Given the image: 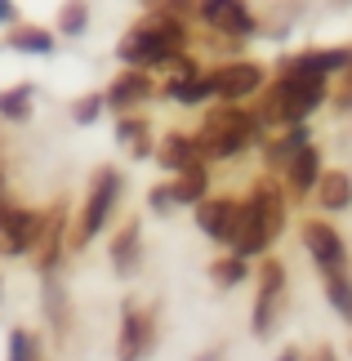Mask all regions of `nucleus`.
Returning <instances> with one entry per match:
<instances>
[{"label": "nucleus", "instance_id": "f257e3e1", "mask_svg": "<svg viewBox=\"0 0 352 361\" xmlns=\"http://www.w3.org/2000/svg\"><path fill=\"white\" fill-rule=\"evenodd\" d=\"M326 99H330V76L317 72V67L308 63V54H294V59H286V67H281V76H277L272 94H267V107L259 112V121L281 125V130H286V125H303Z\"/></svg>", "mask_w": 352, "mask_h": 361}, {"label": "nucleus", "instance_id": "f03ea898", "mask_svg": "<svg viewBox=\"0 0 352 361\" xmlns=\"http://www.w3.org/2000/svg\"><path fill=\"white\" fill-rule=\"evenodd\" d=\"M188 49V27H183L178 13H157V18H147V23H138L134 32H125L121 36V45H116V59L125 67H165L174 59V54Z\"/></svg>", "mask_w": 352, "mask_h": 361}, {"label": "nucleus", "instance_id": "7ed1b4c3", "mask_svg": "<svg viewBox=\"0 0 352 361\" xmlns=\"http://www.w3.org/2000/svg\"><path fill=\"white\" fill-rule=\"evenodd\" d=\"M259 134H263L259 112H241V107H219V112H210V116H205L201 134H192V138H196V147H201V157H205V161H232V157H241L250 143H259Z\"/></svg>", "mask_w": 352, "mask_h": 361}, {"label": "nucleus", "instance_id": "20e7f679", "mask_svg": "<svg viewBox=\"0 0 352 361\" xmlns=\"http://www.w3.org/2000/svg\"><path fill=\"white\" fill-rule=\"evenodd\" d=\"M121 188H125V178H121L116 165H103V170L94 174L85 210H80V241H94L98 232L111 224V210H116V201H121Z\"/></svg>", "mask_w": 352, "mask_h": 361}, {"label": "nucleus", "instance_id": "39448f33", "mask_svg": "<svg viewBox=\"0 0 352 361\" xmlns=\"http://www.w3.org/2000/svg\"><path fill=\"white\" fill-rule=\"evenodd\" d=\"M40 237H45V214L40 210H23V205H5V214H0V250L5 255H27V250H36Z\"/></svg>", "mask_w": 352, "mask_h": 361}, {"label": "nucleus", "instance_id": "423d86ee", "mask_svg": "<svg viewBox=\"0 0 352 361\" xmlns=\"http://www.w3.org/2000/svg\"><path fill=\"white\" fill-rule=\"evenodd\" d=\"M299 237H303V250L312 255V263L321 268V276L348 268V245H344L339 232H334V224H326V219H308Z\"/></svg>", "mask_w": 352, "mask_h": 361}, {"label": "nucleus", "instance_id": "0eeeda50", "mask_svg": "<svg viewBox=\"0 0 352 361\" xmlns=\"http://www.w3.org/2000/svg\"><path fill=\"white\" fill-rule=\"evenodd\" d=\"M281 290H286V268L277 259H267L259 268V299H255V317H250V330L255 339H267L277 326V312H281Z\"/></svg>", "mask_w": 352, "mask_h": 361}, {"label": "nucleus", "instance_id": "6e6552de", "mask_svg": "<svg viewBox=\"0 0 352 361\" xmlns=\"http://www.w3.org/2000/svg\"><path fill=\"white\" fill-rule=\"evenodd\" d=\"M196 18L214 27L219 36H255V9L250 0H196Z\"/></svg>", "mask_w": 352, "mask_h": 361}, {"label": "nucleus", "instance_id": "1a4fd4ad", "mask_svg": "<svg viewBox=\"0 0 352 361\" xmlns=\"http://www.w3.org/2000/svg\"><path fill=\"white\" fill-rule=\"evenodd\" d=\"M157 343V330H152V312H143L138 303H125L121 308V339H116V361H143Z\"/></svg>", "mask_w": 352, "mask_h": 361}, {"label": "nucleus", "instance_id": "9d476101", "mask_svg": "<svg viewBox=\"0 0 352 361\" xmlns=\"http://www.w3.org/2000/svg\"><path fill=\"white\" fill-rule=\"evenodd\" d=\"M192 210H196V228H201L210 241L232 245L236 219H241V201H232V197H205L201 205H192Z\"/></svg>", "mask_w": 352, "mask_h": 361}, {"label": "nucleus", "instance_id": "9b49d317", "mask_svg": "<svg viewBox=\"0 0 352 361\" xmlns=\"http://www.w3.org/2000/svg\"><path fill=\"white\" fill-rule=\"evenodd\" d=\"M214 76V94L223 103H241V99H255V94L263 90V67L259 63H223L219 72H210Z\"/></svg>", "mask_w": 352, "mask_h": 361}, {"label": "nucleus", "instance_id": "f8f14e48", "mask_svg": "<svg viewBox=\"0 0 352 361\" xmlns=\"http://www.w3.org/2000/svg\"><path fill=\"white\" fill-rule=\"evenodd\" d=\"M152 90H157V85H152V76L143 72V67H125V72L107 85V94H103V99H107V112H121V116L134 112L138 103L152 99Z\"/></svg>", "mask_w": 352, "mask_h": 361}, {"label": "nucleus", "instance_id": "ddd939ff", "mask_svg": "<svg viewBox=\"0 0 352 361\" xmlns=\"http://www.w3.org/2000/svg\"><path fill=\"white\" fill-rule=\"evenodd\" d=\"M161 94H165L170 103H183V107H201V103H210V99H219V94H214V76H210V72L170 76Z\"/></svg>", "mask_w": 352, "mask_h": 361}, {"label": "nucleus", "instance_id": "4468645a", "mask_svg": "<svg viewBox=\"0 0 352 361\" xmlns=\"http://www.w3.org/2000/svg\"><path fill=\"white\" fill-rule=\"evenodd\" d=\"M321 152H317V143H308V147H299L290 157V165H286V183H290V192L294 197H308V192L317 188V178H321Z\"/></svg>", "mask_w": 352, "mask_h": 361}, {"label": "nucleus", "instance_id": "2eb2a0df", "mask_svg": "<svg viewBox=\"0 0 352 361\" xmlns=\"http://www.w3.org/2000/svg\"><path fill=\"white\" fill-rule=\"evenodd\" d=\"M107 255H111V268H116V276H130L138 268V255H143V228H138V219H130L116 237H111L107 245Z\"/></svg>", "mask_w": 352, "mask_h": 361}, {"label": "nucleus", "instance_id": "dca6fc26", "mask_svg": "<svg viewBox=\"0 0 352 361\" xmlns=\"http://www.w3.org/2000/svg\"><path fill=\"white\" fill-rule=\"evenodd\" d=\"M157 161H161V170L183 174V170H192V165H201L205 157H201V147H196L192 134H170V138H161Z\"/></svg>", "mask_w": 352, "mask_h": 361}, {"label": "nucleus", "instance_id": "f3484780", "mask_svg": "<svg viewBox=\"0 0 352 361\" xmlns=\"http://www.w3.org/2000/svg\"><path fill=\"white\" fill-rule=\"evenodd\" d=\"M317 205L321 210H348L352 205V174L348 170H321V178H317Z\"/></svg>", "mask_w": 352, "mask_h": 361}, {"label": "nucleus", "instance_id": "a211bd4d", "mask_svg": "<svg viewBox=\"0 0 352 361\" xmlns=\"http://www.w3.org/2000/svg\"><path fill=\"white\" fill-rule=\"evenodd\" d=\"M170 192H174V205H201L210 197V165H192V170H183L170 178Z\"/></svg>", "mask_w": 352, "mask_h": 361}, {"label": "nucleus", "instance_id": "6ab92c4d", "mask_svg": "<svg viewBox=\"0 0 352 361\" xmlns=\"http://www.w3.org/2000/svg\"><path fill=\"white\" fill-rule=\"evenodd\" d=\"M308 143H312V130H308V125H286V134H277L272 143H267L263 161H267V165H277V170H286L290 157H294L299 147H308Z\"/></svg>", "mask_w": 352, "mask_h": 361}, {"label": "nucleus", "instance_id": "aec40b11", "mask_svg": "<svg viewBox=\"0 0 352 361\" xmlns=\"http://www.w3.org/2000/svg\"><path fill=\"white\" fill-rule=\"evenodd\" d=\"M116 143L130 152V157H147V152H152L147 121H143V116H134V112H125V116L116 121Z\"/></svg>", "mask_w": 352, "mask_h": 361}, {"label": "nucleus", "instance_id": "412c9836", "mask_svg": "<svg viewBox=\"0 0 352 361\" xmlns=\"http://www.w3.org/2000/svg\"><path fill=\"white\" fill-rule=\"evenodd\" d=\"M32 107H36V85L32 80H23V85H13V90H0V116L5 121H27L32 116Z\"/></svg>", "mask_w": 352, "mask_h": 361}, {"label": "nucleus", "instance_id": "4be33fe9", "mask_svg": "<svg viewBox=\"0 0 352 361\" xmlns=\"http://www.w3.org/2000/svg\"><path fill=\"white\" fill-rule=\"evenodd\" d=\"M9 49H18V54H36V59H49L54 54V32H45V27H13L9 32Z\"/></svg>", "mask_w": 352, "mask_h": 361}, {"label": "nucleus", "instance_id": "5701e85b", "mask_svg": "<svg viewBox=\"0 0 352 361\" xmlns=\"http://www.w3.org/2000/svg\"><path fill=\"white\" fill-rule=\"evenodd\" d=\"M326 299H330V308L344 317V322L352 326V272H326Z\"/></svg>", "mask_w": 352, "mask_h": 361}, {"label": "nucleus", "instance_id": "b1692460", "mask_svg": "<svg viewBox=\"0 0 352 361\" xmlns=\"http://www.w3.org/2000/svg\"><path fill=\"white\" fill-rule=\"evenodd\" d=\"M250 276V263L241 255H228V259H214L210 263V281H214L219 290H236Z\"/></svg>", "mask_w": 352, "mask_h": 361}, {"label": "nucleus", "instance_id": "393cba45", "mask_svg": "<svg viewBox=\"0 0 352 361\" xmlns=\"http://www.w3.org/2000/svg\"><path fill=\"white\" fill-rule=\"evenodd\" d=\"M85 27H90V5L85 0H67L59 9V32L63 36H85Z\"/></svg>", "mask_w": 352, "mask_h": 361}, {"label": "nucleus", "instance_id": "a878e982", "mask_svg": "<svg viewBox=\"0 0 352 361\" xmlns=\"http://www.w3.org/2000/svg\"><path fill=\"white\" fill-rule=\"evenodd\" d=\"M308 63H312L317 72L334 76V72H344V67L352 63V49H348V45H334V49H317V54H308Z\"/></svg>", "mask_w": 352, "mask_h": 361}, {"label": "nucleus", "instance_id": "bb28decb", "mask_svg": "<svg viewBox=\"0 0 352 361\" xmlns=\"http://www.w3.org/2000/svg\"><path fill=\"white\" fill-rule=\"evenodd\" d=\"M9 361H40V348H36V335L23 326L9 330Z\"/></svg>", "mask_w": 352, "mask_h": 361}, {"label": "nucleus", "instance_id": "cd10ccee", "mask_svg": "<svg viewBox=\"0 0 352 361\" xmlns=\"http://www.w3.org/2000/svg\"><path fill=\"white\" fill-rule=\"evenodd\" d=\"M103 112H107V99H103L98 90H94V94H80V99L72 103V121H76V125H94Z\"/></svg>", "mask_w": 352, "mask_h": 361}, {"label": "nucleus", "instance_id": "c85d7f7f", "mask_svg": "<svg viewBox=\"0 0 352 361\" xmlns=\"http://www.w3.org/2000/svg\"><path fill=\"white\" fill-rule=\"evenodd\" d=\"M147 205H152V214H161V219H170L178 205H174V192H170V183H157L147 192Z\"/></svg>", "mask_w": 352, "mask_h": 361}, {"label": "nucleus", "instance_id": "c756f323", "mask_svg": "<svg viewBox=\"0 0 352 361\" xmlns=\"http://www.w3.org/2000/svg\"><path fill=\"white\" fill-rule=\"evenodd\" d=\"M344 76L348 80H344V94H339V112H352V63L344 67Z\"/></svg>", "mask_w": 352, "mask_h": 361}, {"label": "nucleus", "instance_id": "7c9ffc66", "mask_svg": "<svg viewBox=\"0 0 352 361\" xmlns=\"http://www.w3.org/2000/svg\"><path fill=\"white\" fill-rule=\"evenodd\" d=\"M303 361H339V353H334L330 343H321V348H312V357H303Z\"/></svg>", "mask_w": 352, "mask_h": 361}, {"label": "nucleus", "instance_id": "2f4dec72", "mask_svg": "<svg viewBox=\"0 0 352 361\" xmlns=\"http://www.w3.org/2000/svg\"><path fill=\"white\" fill-rule=\"evenodd\" d=\"M13 23V0H0V27Z\"/></svg>", "mask_w": 352, "mask_h": 361}, {"label": "nucleus", "instance_id": "473e14b6", "mask_svg": "<svg viewBox=\"0 0 352 361\" xmlns=\"http://www.w3.org/2000/svg\"><path fill=\"white\" fill-rule=\"evenodd\" d=\"M277 361H303V357H299V348H286V353H281Z\"/></svg>", "mask_w": 352, "mask_h": 361}, {"label": "nucleus", "instance_id": "72a5a7b5", "mask_svg": "<svg viewBox=\"0 0 352 361\" xmlns=\"http://www.w3.org/2000/svg\"><path fill=\"white\" fill-rule=\"evenodd\" d=\"M0 214H5V192H0Z\"/></svg>", "mask_w": 352, "mask_h": 361}]
</instances>
